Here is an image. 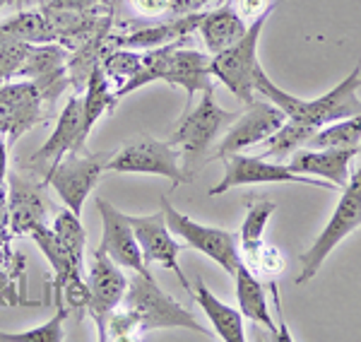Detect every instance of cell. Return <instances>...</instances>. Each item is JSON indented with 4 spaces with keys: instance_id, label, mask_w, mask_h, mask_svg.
Listing matches in <instances>:
<instances>
[{
    "instance_id": "1",
    "label": "cell",
    "mask_w": 361,
    "mask_h": 342,
    "mask_svg": "<svg viewBox=\"0 0 361 342\" xmlns=\"http://www.w3.org/2000/svg\"><path fill=\"white\" fill-rule=\"evenodd\" d=\"M161 328H185L200 333L202 338H212V333L185 306L157 285L152 272H133L123 304L109 318V340H137Z\"/></svg>"
},
{
    "instance_id": "2",
    "label": "cell",
    "mask_w": 361,
    "mask_h": 342,
    "mask_svg": "<svg viewBox=\"0 0 361 342\" xmlns=\"http://www.w3.org/2000/svg\"><path fill=\"white\" fill-rule=\"evenodd\" d=\"M361 87V61L354 66V71L335 85L328 94H320L316 99H299V97L284 92L265 75L263 68L255 71V92L265 97L284 111L289 121H299V123L308 126V128L318 130L335 121L349 118V116L361 114V99L357 97V90Z\"/></svg>"
},
{
    "instance_id": "3",
    "label": "cell",
    "mask_w": 361,
    "mask_h": 342,
    "mask_svg": "<svg viewBox=\"0 0 361 342\" xmlns=\"http://www.w3.org/2000/svg\"><path fill=\"white\" fill-rule=\"evenodd\" d=\"M238 114L224 111L217 102H214V90L202 92L200 102L190 114H185L180 118V123L176 126V130L171 133L169 142L173 147H178L180 152V161H183V173L185 178H193V173L197 169V164L202 161V157L209 152L214 138L219 135V130L224 128L226 123L236 118Z\"/></svg>"
},
{
    "instance_id": "4",
    "label": "cell",
    "mask_w": 361,
    "mask_h": 342,
    "mask_svg": "<svg viewBox=\"0 0 361 342\" xmlns=\"http://www.w3.org/2000/svg\"><path fill=\"white\" fill-rule=\"evenodd\" d=\"M361 227V164L359 169L347 178L342 185V195L335 205L333 217L328 219L325 229L318 234V239L301 253V275L296 277V285H306L308 280L318 275L323 263L342 241Z\"/></svg>"
},
{
    "instance_id": "5",
    "label": "cell",
    "mask_w": 361,
    "mask_h": 342,
    "mask_svg": "<svg viewBox=\"0 0 361 342\" xmlns=\"http://www.w3.org/2000/svg\"><path fill=\"white\" fill-rule=\"evenodd\" d=\"M272 10H275V5L270 10H265L263 15H258L255 20H250L246 34L236 44H231L229 49L214 54L212 61H209L212 78L217 83H222L246 106L255 99V71L260 68L258 42H260V34H263L265 22L270 20Z\"/></svg>"
},
{
    "instance_id": "6",
    "label": "cell",
    "mask_w": 361,
    "mask_h": 342,
    "mask_svg": "<svg viewBox=\"0 0 361 342\" xmlns=\"http://www.w3.org/2000/svg\"><path fill=\"white\" fill-rule=\"evenodd\" d=\"M109 157L111 152H68L51 166V171L44 176V183L56 190V195L68 210L82 214L85 202L99 183Z\"/></svg>"
},
{
    "instance_id": "7",
    "label": "cell",
    "mask_w": 361,
    "mask_h": 342,
    "mask_svg": "<svg viewBox=\"0 0 361 342\" xmlns=\"http://www.w3.org/2000/svg\"><path fill=\"white\" fill-rule=\"evenodd\" d=\"M104 171L118 173H154V176L169 178L173 185L185 183L183 169H180V152L169 140H154V138H137V140L123 145L118 152H111Z\"/></svg>"
},
{
    "instance_id": "8",
    "label": "cell",
    "mask_w": 361,
    "mask_h": 342,
    "mask_svg": "<svg viewBox=\"0 0 361 342\" xmlns=\"http://www.w3.org/2000/svg\"><path fill=\"white\" fill-rule=\"evenodd\" d=\"M161 212H164V219H166L169 229H171V234L180 236L190 248L200 251L202 256H207L217 265H222L229 275H234L238 263H241L243 258H241V251H238L236 236L231 234V231L195 222L188 214L178 212L176 207L169 202L166 195L161 198Z\"/></svg>"
},
{
    "instance_id": "9",
    "label": "cell",
    "mask_w": 361,
    "mask_h": 342,
    "mask_svg": "<svg viewBox=\"0 0 361 342\" xmlns=\"http://www.w3.org/2000/svg\"><path fill=\"white\" fill-rule=\"evenodd\" d=\"M87 289H90V299H87V311L94 318L99 340H109V318L126 299L128 292V277L121 272V265H116L104 251L92 253L90 268L85 272Z\"/></svg>"
},
{
    "instance_id": "10",
    "label": "cell",
    "mask_w": 361,
    "mask_h": 342,
    "mask_svg": "<svg viewBox=\"0 0 361 342\" xmlns=\"http://www.w3.org/2000/svg\"><path fill=\"white\" fill-rule=\"evenodd\" d=\"M226 171L222 181L209 188V195H222L226 190L238 188V185H258V183H304L313 185V188H328L333 190L335 185L330 181H318L313 176L294 171L289 164L282 161H267L258 154V157H246V154L236 152L224 157Z\"/></svg>"
},
{
    "instance_id": "11",
    "label": "cell",
    "mask_w": 361,
    "mask_h": 342,
    "mask_svg": "<svg viewBox=\"0 0 361 342\" xmlns=\"http://www.w3.org/2000/svg\"><path fill=\"white\" fill-rule=\"evenodd\" d=\"M87 138L90 130L85 128L82 97H70L58 116V126L37 152L29 157L22 169H32L34 173H49L56 161H61L68 152H87Z\"/></svg>"
},
{
    "instance_id": "12",
    "label": "cell",
    "mask_w": 361,
    "mask_h": 342,
    "mask_svg": "<svg viewBox=\"0 0 361 342\" xmlns=\"http://www.w3.org/2000/svg\"><path fill=\"white\" fill-rule=\"evenodd\" d=\"M44 121V99L32 80H8L0 85V138L8 145Z\"/></svg>"
},
{
    "instance_id": "13",
    "label": "cell",
    "mask_w": 361,
    "mask_h": 342,
    "mask_svg": "<svg viewBox=\"0 0 361 342\" xmlns=\"http://www.w3.org/2000/svg\"><path fill=\"white\" fill-rule=\"evenodd\" d=\"M284 121H287V116L272 102L253 99L248 104L246 111L238 114L236 121H231V128L224 133V138L214 147V157L224 159L229 154L243 152V149L265 142L272 133L279 130V126Z\"/></svg>"
},
{
    "instance_id": "14",
    "label": "cell",
    "mask_w": 361,
    "mask_h": 342,
    "mask_svg": "<svg viewBox=\"0 0 361 342\" xmlns=\"http://www.w3.org/2000/svg\"><path fill=\"white\" fill-rule=\"evenodd\" d=\"M133 231H135V239L140 243V251H142L145 265H161L166 270H173L176 280L180 282V287L185 292H190L193 285L188 282L185 272L180 270L178 256H180V243L171 236L164 212H154V214H140V217H130Z\"/></svg>"
},
{
    "instance_id": "15",
    "label": "cell",
    "mask_w": 361,
    "mask_h": 342,
    "mask_svg": "<svg viewBox=\"0 0 361 342\" xmlns=\"http://www.w3.org/2000/svg\"><path fill=\"white\" fill-rule=\"evenodd\" d=\"M97 210L99 217H102V241L97 246L99 251L106 253L121 268H128L133 272H149L135 239V231H133L130 217L116 210L111 202H106L104 198H97Z\"/></svg>"
},
{
    "instance_id": "16",
    "label": "cell",
    "mask_w": 361,
    "mask_h": 342,
    "mask_svg": "<svg viewBox=\"0 0 361 342\" xmlns=\"http://www.w3.org/2000/svg\"><path fill=\"white\" fill-rule=\"evenodd\" d=\"M68 56H70V49H66V46L58 42L32 46L27 54L25 66L17 73V78L32 80V83L39 87V92H42L44 104L51 106V104L66 92V87H70Z\"/></svg>"
},
{
    "instance_id": "17",
    "label": "cell",
    "mask_w": 361,
    "mask_h": 342,
    "mask_svg": "<svg viewBox=\"0 0 361 342\" xmlns=\"http://www.w3.org/2000/svg\"><path fill=\"white\" fill-rule=\"evenodd\" d=\"M8 207L10 224L15 236H29L39 224H46L49 202L44 198V183L34 181L25 173H8Z\"/></svg>"
},
{
    "instance_id": "18",
    "label": "cell",
    "mask_w": 361,
    "mask_h": 342,
    "mask_svg": "<svg viewBox=\"0 0 361 342\" xmlns=\"http://www.w3.org/2000/svg\"><path fill=\"white\" fill-rule=\"evenodd\" d=\"M361 154V147H299L289 157V166L306 176H320L335 188H342L349 178V164Z\"/></svg>"
},
{
    "instance_id": "19",
    "label": "cell",
    "mask_w": 361,
    "mask_h": 342,
    "mask_svg": "<svg viewBox=\"0 0 361 342\" xmlns=\"http://www.w3.org/2000/svg\"><path fill=\"white\" fill-rule=\"evenodd\" d=\"M200 20H202V10L188 13V15H176V20L161 22V25H157V27L137 29V32L123 34V37H116L114 44L123 46V49H135V51L157 49V46H166V44H173V42H180V39L190 37L197 29V25H200Z\"/></svg>"
},
{
    "instance_id": "20",
    "label": "cell",
    "mask_w": 361,
    "mask_h": 342,
    "mask_svg": "<svg viewBox=\"0 0 361 342\" xmlns=\"http://www.w3.org/2000/svg\"><path fill=\"white\" fill-rule=\"evenodd\" d=\"M32 241L39 246V251L44 253L46 260H49L51 270H54V282H51V289H54V297H56V309L63 306V289L70 280H82V272L73 265V258L68 256V251L63 248V243L58 241L56 231L46 224H39L29 231Z\"/></svg>"
},
{
    "instance_id": "21",
    "label": "cell",
    "mask_w": 361,
    "mask_h": 342,
    "mask_svg": "<svg viewBox=\"0 0 361 342\" xmlns=\"http://www.w3.org/2000/svg\"><path fill=\"white\" fill-rule=\"evenodd\" d=\"M246 20L231 5H219V8L202 13V20L197 25V32H200L202 42H205L207 51L212 56L229 49L231 44H236L246 34Z\"/></svg>"
},
{
    "instance_id": "22",
    "label": "cell",
    "mask_w": 361,
    "mask_h": 342,
    "mask_svg": "<svg viewBox=\"0 0 361 342\" xmlns=\"http://www.w3.org/2000/svg\"><path fill=\"white\" fill-rule=\"evenodd\" d=\"M195 304L205 311V316L212 323L214 333L224 342H246V330H243V316L241 311L231 309L229 304L219 301L209 292V287L202 282V277H195V287L190 289Z\"/></svg>"
},
{
    "instance_id": "23",
    "label": "cell",
    "mask_w": 361,
    "mask_h": 342,
    "mask_svg": "<svg viewBox=\"0 0 361 342\" xmlns=\"http://www.w3.org/2000/svg\"><path fill=\"white\" fill-rule=\"evenodd\" d=\"M234 282H236V301L241 316L250 318L258 326H265L272 333V338H277V328L270 316V306H267L263 285H260L258 277L253 275V270L243 260L238 263V268L234 272Z\"/></svg>"
},
{
    "instance_id": "24",
    "label": "cell",
    "mask_w": 361,
    "mask_h": 342,
    "mask_svg": "<svg viewBox=\"0 0 361 342\" xmlns=\"http://www.w3.org/2000/svg\"><path fill=\"white\" fill-rule=\"evenodd\" d=\"M109 32H111V25L102 27L97 34H92L90 39H85L82 44L70 49L68 78H70V87H75L78 92L85 90L92 71L102 63V56H104V51H106V42H109Z\"/></svg>"
},
{
    "instance_id": "25",
    "label": "cell",
    "mask_w": 361,
    "mask_h": 342,
    "mask_svg": "<svg viewBox=\"0 0 361 342\" xmlns=\"http://www.w3.org/2000/svg\"><path fill=\"white\" fill-rule=\"evenodd\" d=\"M0 32H5L8 37L20 39V42L32 44V46L58 42L56 29H54V25H51V20L46 17V13L42 8L20 10L17 15L0 22Z\"/></svg>"
},
{
    "instance_id": "26",
    "label": "cell",
    "mask_w": 361,
    "mask_h": 342,
    "mask_svg": "<svg viewBox=\"0 0 361 342\" xmlns=\"http://www.w3.org/2000/svg\"><path fill=\"white\" fill-rule=\"evenodd\" d=\"M116 104H118V99H116V92H111V80L106 78L102 63H99L85 85V97H82L85 128L92 133V128L97 126V121L102 118L109 109H114Z\"/></svg>"
},
{
    "instance_id": "27",
    "label": "cell",
    "mask_w": 361,
    "mask_h": 342,
    "mask_svg": "<svg viewBox=\"0 0 361 342\" xmlns=\"http://www.w3.org/2000/svg\"><path fill=\"white\" fill-rule=\"evenodd\" d=\"M313 128L308 126L299 123V121H284L279 126V130L272 133L270 138L263 142L265 145V152L260 157H275V161H284L289 159L299 147H306L308 140L313 138Z\"/></svg>"
},
{
    "instance_id": "28",
    "label": "cell",
    "mask_w": 361,
    "mask_h": 342,
    "mask_svg": "<svg viewBox=\"0 0 361 342\" xmlns=\"http://www.w3.org/2000/svg\"><path fill=\"white\" fill-rule=\"evenodd\" d=\"M58 241L63 243V248L68 251V256L73 258V265L85 275V246H87V234L85 227L80 222V214L73 210H61L54 219V227Z\"/></svg>"
},
{
    "instance_id": "29",
    "label": "cell",
    "mask_w": 361,
    "mask_h": 342,
    "mask_svg": "<svg viewBox=\"0 0 361 342\" xmlns=\"http://www.w3.org/2000/svg\"><path fill=\"white\" fill-rule=\"evenodd\" d=\"M359 142H361V114L318 128L306 147H359Z\"/></svg>"
},
{
    "instance_id": "30",
    "label": "cell",
    "mask_w": 361,
    "mask_h": 342,
    "mask_svg": "<svg viewBox=\"0 0 361 342\" xmlns=\"http://www.w3.org/2000/svg\"><path fill=\"white\" fill-rule=\"evenodd\" d=\"M272 212H275V202L265 200V198H258L248 205L246 219H243V224H241V234H238L243 253L250 256V253L263 246V231L267 227V222H270Z\"/></svg>"
},
{
    "instance_id": "31",
    "label": "cell",
    "mask_w": 361,
    "mask_h": 342,
    "mask_svg": "<svg viewBox=\"0 0 361 342\" xmlns=\"http://www.w3.org/2000/svg\"><path fill=\"white\" fill-rule=\"evenodd\" d=\"M102 68L106 73V78L111 80V85H116V90H118V87H123L128 80L140 73V68H142V51L123 49V46H116L114 51H104Z\"/></svg>"
},
{
    "instance_id": "32",
    "label": "cell",
    "mask_w": 361,
    "mask_h": 342,
    "mask_svg": "<svg viewBox=\"0 0 361 342\" xmlns=\"http://www.w3.org/2000/svg\"><path fill=\"white\" fill-rule=\"evenodd\" d=\"M68 318V309L61 306L56 316L32 330H22V333H3L0 330V342H61L63 340V323Z\"/></svg>"
},
{
    "instance_id": "33",
    "label": "cell",
    "mask_w": 361,
    "mask_h": 342,
    "mask_svg": "<svg viewBox=\"0 0 361 342\" xmlns=\"http://www.w3.org/2000/svg\"><path fill=\"white\" fill-rule=\"evenodd\" d=\"M29 49H32V44H25L20 39H13L5 32H0V85L17 78L20 68L27 61Z\"/></svg>"
},
{
    "instance_id": "34",
    "label": "cell",
    "mask_w": 361,
    "mask_h": 342,
    "mask_svg": "<svg viewBox=\"0 0 361 342\" xmlns=\"http://www.w3.org/2000/svg\"><path fill=\"white\" fill-rule=\"evenodd\" d=\"M17 272L0 260V306H39V301H29L25 292L17 289Z\"/></svg>"
},
{
    "instance_id": "35",
    "label": "cell",
    "mask_w": 361,
    "mask_h": 342,
    "mask_svg": "<svg viewBox=\"0 0 361 342\" xmlns=\"http://www.w3.org/2000/svg\"><path fill=\"white\" fill-rule=\"evenodd\" d=\"M42 8L49 10H78V13H90V10H111V0H44Z\"/></svg>"
},
{
    "instance_id": "36",
    "label": "cell",
    "mask_w": 361,
    "mask_h": 342,
    "mask_svg": "<svg viewBox=\"0 0 361 342\" xmlns=\"http://www.w3.org/2000/svg\"><path fill=\"white\" fill-rule=\"evenodd\" d=\"M133 8L145 17H157L171 10V0H130Z\"/></svg>"
},
{
    "instance_id": "37",
    "label": "cell",
    "mask_w": 361,
    "mask_h": 342,
    "mask_svg": "<svg viewBox=\"0 0 361 342\" xmlns=\"http://www.w3.org/2000/svg\"><path fill=\"white\" fill-rule=\"evenodd\" d=\"M272 3L270 0H238V10L236 13L243 17V20H255L258 15H263L265 10H270Z\"/></svg>"
},
{
    "instance_id": "38",
    "label": "cell",
    "mask_w": 361,
    "mask_h": 342,
    "mask_svg": "<svg viewBox=\"0 0 361 342\" xmlns=\"http://www.w3.org/2000/svg\"><path fill=\"white\" fill-rule=\"evenodd\" d=\"M207 3H212V0H171V13L173 15L197 13V10H202Z\"/></svg>"
},
{
    "instance_id": "39",
    "label": "cell",
    "mask_w": 361,
    "mask_h": 342,
    "mask_svg": "<svg viewBox=\"0 0 361 342\" xmlns=\"http://www.w3.org/2000/svg\"><path fill=\"white\" fill-rule=\"evenodd\" d=\"M8 140L0 138V185H5L8 181Z\"/></svg>"
},
{
    "instance_id": "40",
    "label": "cell",
    "mask_w": 361,
    "mask_h": 342,
    "mask_svg": "<svg viewBox=\"0 0 361 342\" xmlns=\"http://www.w3.org/2000/svg\"><path fill=\"white\" fill-rule=\"evenodd\" d=\"M20 5V10H27V8H42L44 0H15Z\"/></svg>"
},
{
    "instance_id": "41",
    "label": "cell",
    "mask_w": 361,
    "mask_h": 342,
    "mask_svg": "<svg viewBox=\"0 0 361 342\" xmlns=\"http://www.w3.org/2000/svg\"><path fill=\"white\" fill-rule=\"evenodd\" d=\"M5 3H8V0H0V10H3V8H5Z\"/></svg>"
}]
</instances>
